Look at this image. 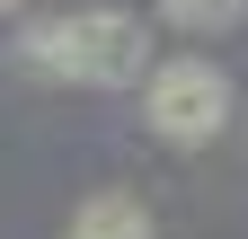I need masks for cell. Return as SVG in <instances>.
<instances>
[{"mask_svg": "<svg viewBox=\"0 0 248 239\" xmlns=\"http://www.w3.org/2000/svg\"><path fill=\"white\" fill-rule=\"evenodd\" d=\"M177 27H239V0H160Z\"/></svg>", "mask_w": 248, "mask_h": 239, "instance_id": "4", "label": "cell"}, {"mask_svg": "<svg viewBox=\"0 0 248 239\" xmlns=\"http://www.w3.org/2000/svg\"><path fill=\"white\" fill-rule=\"evenodd\" d=\"M62 239H151V213H142L124 186H107V195H89L80 213H71V230H62Z\"/></svg>", "mask_w": 248, "mask_h": 239, "instance_id": "3", "label": "cell"}, {"mask_svg": "<svg viewBox=\"0 0 248 239\" xmlns=\"http://www.w3.org/2000/svg\"><path fill=\"white\" fill-rule=\"evenodd\" d=\"M0 9H9V0H0Z\"/></svg>", "mask_w": 248, "mask_h": 239, "instance_id": "5", "label": "cell"}, {"mask_svg": "<svg viewBox=\"0 0 248 239\" xmlns=\"http://www.w3.org/2000/svg\"><path fill=\"white\" fill-rule=\"evenodd\" d=\"M18 53H27V71H45V80L124 89V80H142V62H151V36H142V18H124V9H80V18H53V27H36Z\"/></svg>", "mask_w": 248, "mask_h": 239, "instance_id": "1", "label": "cell"}, {"mask_svg": "<svg viewBox=\"0 0 248 239\" xmlns=\"http://www.w3.org/2000/svg\"><path fill=\"white\" fill-rule=\"evenodd\" d=\"M142 106H151V133H160V142L195 151V142H213L231 124V80L213 62H160L151 89H142Z\"/></svg>", "mask_w": 248, "mask_h": 239, "instance_id": "2", "label": "cell"}]
</instances>
